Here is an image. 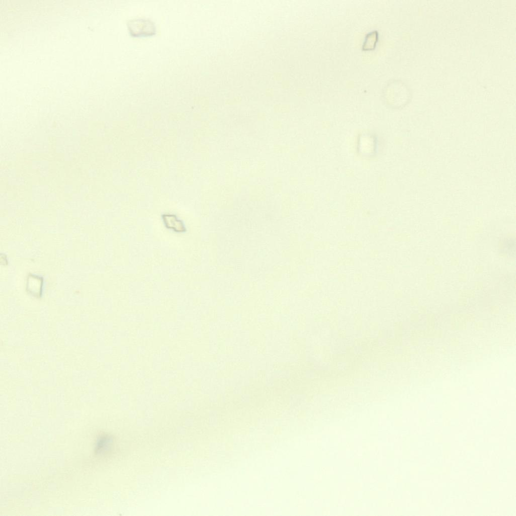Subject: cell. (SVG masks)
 Wrapping results in <instances>:
<instances>
[{"instance_id":"obj_4","label":"cell","mask_w":516,"mask_h":516,"mask_svg":"<svg viewBox=\"0 0 516 516\" xmlns=\"http://www.w3.org/2000/svg\"><path fill=\"white\" fill-rule=\"evenodd\" d=\"M112 443V439L107 436H103L98 439L96 444V452L103 453L107 450Z\"/></svg>"},{"instance_id":"obj_2","label":"cell","mask_w":516,"mask_h":516,"mask_svg":"<svg viewBox=\"0 0 516 516\" xmlns=\"http://www.w3.org/2000/svg\"><path fill=\"white\" fill-rule=\"evenodd\" d=\"M127 25L130 33L135 37L152 35L156 31L154 23L146 19L132 20L129 21Z\"/></svg>"},{"instance_id":"obj_3","label":"cell","mask_w":516,"mask_h":516,"mask_svg":"<svg viewBox=\"0 0 516 516\" xmlns=\"http://www.w3.org/2000/svg\"><path fill=\"white\" fill-rule=\"evenodd\" d=\"M161 218L165 227L177 233H184L186 228L182 220L179 219L175 214H164Z\"/></svg>"},{"instance_id":"obj_1","label":"cell","mask_w":516,"mask_h":516,"mask_svg":"<svg viewBox=\"0 0 516 516\" xmlns=\"http://www.w3.org/2000/svg\"><path fill=\"white\" fill-rule=\"evenodd\" d=\"M378 139L373 133L361 134L357 141V151L359 155L365 158H372L377 152Z\"/></svg>"}]
</instances>
